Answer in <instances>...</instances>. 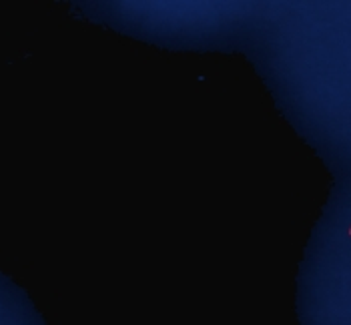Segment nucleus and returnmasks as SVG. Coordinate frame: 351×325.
<instances>
[{
    "label": "nucleus",
    "instance_id": "nucleus-1",
    "mask_svg": "<svg viewBox=\"0 0 351 325\" xmlns=\"http://www.w3.org/2000/svg\"><path fill=\"white\" fill-rule=\"evenodd\" d=\"M350 235H351V229H350Z\"/></svg>",
    "mask_w": 351,
    "mask_h": 325
}]
</instances>
